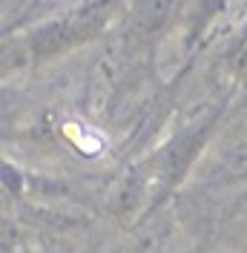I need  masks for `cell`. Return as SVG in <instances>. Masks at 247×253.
Here are the masks:
<instances>
[{
	"instance_id": "cell-1",
	"label": "cell",
	"mask_w": 247,
	"mask_h": 253,
	"mask_svg": "<svg viewBox=\"0 0 247 253\" xmlns=\"http://www.w3.org/2000/svg\"><path fill=\"white\" fill-rule=\"evenodd\" d=\"M63 132H66V138L75 144L83 156H101V150L107 147V138L101 132H95L92 126L81 124V121H69L63 126Z\"/></svg>"
}]
</instances>
